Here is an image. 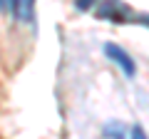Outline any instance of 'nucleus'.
Instances as JSON below:
<instances>
[{"mask_svg":"<svg viewBox=\"0 0 149 139\" xmlns=\"http://www.w3.org/2000/svg\"><path fill=\"white\" fill-rule=\"evenodd\" d=\"M129 139H147V134H144L142 127H132V134H129Z\"/></svg>","mask_w":149,"mask_h":139,"instance_id":"nucleus-4","label":"nucleus"},{"mask_svg":"<svg viewBox=\"0 0 149 139\" xmlns=\"http://www.w3.org/2000/svg\"><path fill=\"white\" fill-rule=\"evenodd\" d=\"M104 55L117 65L127 77H134V75H137V65H134L132 55H129L124 47H119V45H114V42H107V45H104Z\"/></svg>","mask_w":149,"mask_h":139,"instance_id":"nucleus-1","label":"nucleus"},{"mask_svg":"<svg viewBox=\"0 0 149 139\" xmlns=\"http://www.w3.org/2000/svg\"><path fill=\"white\" fill-rule=\"evenodd\" d=\"M97 15H100L102 20H107V17H109L112 22H129L132 10L124 5L122 0H104V5L97 10Z\"/></svg>","mask_w":149,"mask_h":139,"instance_id":"nucleus-2","label":"nucleus"},{"mask_svg":"<svg viewBox=\"0 0 149 139\" xmlns=\"http://www.w3.org/2000/svg\"><path fill=\"white\" fill-rule=\"evenodd\" d=\"M95 3H97V0H77V8H80V10H90Z\"/></svg>","mask_w":149,"mask_h":139,"instance_id":"nucleus-5","label":"nucleus"},{"mask_svg":"<svg viewBox=\"0 0 149 139\" xmlns=\"http://www.w3.org/2000/svg\"><path fill=\"white\" fill-rule=\"evenodd\" d=\"M32 10H35V0H13V13L20 22H30Z\"/></svg>","mask_w":149,"mask_h":139,"instance_id":"nucleus-3","label":"nucleus"},{"mask_svg":"<svg viewBox=\"0 0 149 139\" xmlns=\"http://www.w3.org/2000/svg\"><path fill=\"white\" fill-rule=\"evenodd\" d=\"M0 5H3V0H0Z\"/></svg>","mask_w":149,"mask_h":139,"instance_id":"nucleus-7","label":"nucleus"},{"mask_svg":"<svg viewBox=\"0 0 149 139\" xmlns=\"http://www.w3.org/2000/svg\"><path fill=\"white\" fill-rule=\"evenodd\" d=\"M139 22H142V25H147V27H149V15H142V17H139Z\"/></svg>","mask_w":149,"mask_h":139,"instance_id":"nucleus-6","label":"nucleus"}]
</instances>
